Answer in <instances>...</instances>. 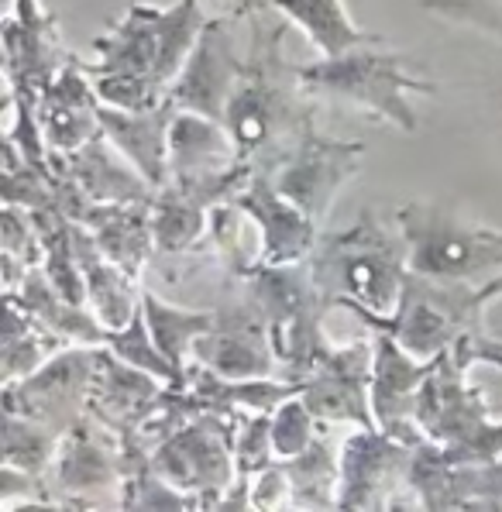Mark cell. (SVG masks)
<instances>
[{"mask_svg":"<svg viewBox=\"0 0 502 512\" xmlns=\"http://www.w3.org/2000/svg\"><path fill=\"white\" fill-rule=\"evenodd\" d=\"M207 18L203 0H176L169 7L131 4L93 38V59L83 62L100 100L121 110L166 104Z\"/></svg>","mask_w":502,"mask_h":512,"instance_id":"obj_1","label":"cell"},{"mask_svg":"<svg viewBox=\"0 0 502 512\" xmlns=\"http://www.w3.org/2000/svg\"><path fill=\"white\" fill-rule=\"evenodd\" d=\"M293 28L272 4L248 18L245 66L224 110V128L238 145L241 162L269 169L286 148H293L313 128L317 100L300 83V62L282 52L286 31Z\"/></svg>","mask_w":502,"mask_h":512,"instance_id":"obj_2","label":"cell"},{"mask_svg":"<svg viewBox=\"0 0 502 512\" xmlns=\"http://www.w3.org/2000/svg\"><path fill=\"white\" fill-rule=\"evenodd\" d=\"M307 262L331 310L337 306V310L372 313V317L396 313L410 279V251H406L403 231L399 224L392 231L372 207L344 231L320 234Z\"/></svg>","mask_w":502,"mask_h":512,"instance_id":"obj_3","label":"cell"},{"mask_svg":"<svg viewBox=\"0 0 502 512\" xmlns=\"http://www.w3.org/2000/svg\"><path fill=\"white\" fill-rule=\"evenodd\" d=\"M300 83L317 104L348 107L403 135L420 128L413 100L434 97L441 90L423 76L417 62H410V55L386 49V38L341 55H320L317 62L300 66Z\"/></svg>","mask_w":502,"mask_h":512,"instance_id":"obj_4","label":"cell"},{"mask_svg":"<svg viewBox=\"0 0 502 512\" xmlns=\"http://www.w3.org/2000/svg\"><path fill=\"white\" fill-rule=\"evenodd\" d=\"M502 296V275L489 282H437L413 275L406 279L396 313L372 317L355 313L368 330H386L413 358L434 361L451 351L465 334L485 327V310Z\"/></svg>","mask_w":502,"mask_h":512,"instance_id":"obj_5","label":"cell"},{"mask_svg":"<svg viewBox=\"0 0 502 512\" xmlns=\"http://www.w3.org/2000/svg\"><path fill=\"white\" fill-rule=\"evenodd\" d=\"M241 282L269 324L279 375L303 382L334 348V341L324 334V313L331 310V303L313 282L310 262L255 265Z\"/></svg>","mask_w":502,"mask_h":512,"instance_id":"obj_6","label":"cell"},{"mask_svg":"<svg viewBox=\"0 0 502 512\" xmlns=\"http://www.w3.org/2000/svg\"><path fill=\"white\" fill-rule=\"evenodd\" d=\"M410 251V272L437 282H489L502 275V231L434 200L396 210Z\"/></svg>","mask_w":502,"mask_h":512,"instance_id":"obj_7","label":"cell"},{"mask_svg":"<svg viewBox=\"0 0 502 512\" xmlns=\"http://www.w3.org/2000/svg\"><path fill=\"white\" fill-rule=\"evenodd\" d=\"M52 509H121L124 495V444L121 433L83 413L59 433L52 468L45 475Z\"/></svg>","mask_w":502,"mask_h":512,"instance_id":"obj_8","label":"cell"},{"mask_svg":"<svg viewBox=\"0 0 502 512\" xmlns=\"http://www.w3.org/2000/svg\"><path fill=\"white\" fill-rule=\"evenodd\" d=\"M234 427H238V416L203 409L176 433L159 440L148 461H152L155 475L166 478L179 492L193 495L200 509H214L238 482Z\"/></svg>","mask_w":502,"mask_h":512,"instance_id":"obj_9","label":"cell"},{"mask_svg":"<svg viewBox=\"0 0 502 512\" xmlns=\"http://www.w3.org/2000/svg\"><path fill=\"white\" fill-rule=\"evenodd\" d=\"M420 444V433L355 427V433L341 444L337 509L420 506V499L410 488V468Z\"/></svg>","mask_w":502,"mask_h":512,"instance_id":"obj_10","label":"cell"},{"mask_svg":"<svg viewBox=\"0 0 502 512\" xmlns=\"http://www.w3.org/2000/svg\"><path fill=\"white\" fill-rule=\"evenodd\" d=\"M362 165L365 141L324 138L317 135V128H310L293 148H286L262 172L289 203H296L303 214H310L317 224H324V217L331 214L341 189L362 172Z\"/></svg>","mask_w":502,"mask_h":512,"instance_id":"obj_11","label":"cell"},{"mask_svg":"<svg viewBox=\"0 0 502 512\" xmlns=\"http://www.w3.org/2000/svg\"><path fill=\"white\" fill-rule=\"evenodd\" d=\"M190 365L224 378H282L276 351H272L269 324H265L262 310L248 296L241 279L227 286L224 303L217 306L214 327L193 344Z\"/></svg>","mask_w":502,"mask_h":512,"instance_id":"obj_12","label":"cell"},{"mask_svg":"<svg viewBox=\"0 0 502 512\" xmlns=\"http://www.w3.org/2000/svg\"><path fill=\"white\" fill-rule=\"evenodd\" d=\"M104 348V344H100ZM83 344H66L59 354H52L38 372H31L21 382H4V413L28 416L42 427L62 433L73 427L90 406L93 375H97V351Z\"/></svg>","mask_w":502,"mask_h":512,"instance_id":"obj_13","label":"cell"},{"mask_svg":"<svg viewBox=\"0 0 502 512\" xmlns=\"http://www.w3.org/2000/svg\"><path fill=\"white\" fill-rule=\"evenodd\" d=\"M73 55L76 52H69L62 42L59 14H52L42 0H11L4 18L7 97L35 104Z\"/></svg>","mask_w":502,"mask_h":512,"instance_id":"obj_14","label":"cell"},{"mask_svg":"<svg viewBox=\"0 0 502 512\" xmlns=\"http://www.w3.org/2000/svg\"><path fill=\"white\" fill-rule=\"evenodd\" d=\"M372 341L334 344L300 382V396L320 427H379L372 413Z\"/></svg>","mask_w":502,"mask_h":512,"instance_id":"obj_15","label":"cell"},{"mask_svg":"<svg viewBox=\"0 0 502 512\" xmlns=\"http://www.w3.org/2000/svg\"><path fill=\"white\" fill-rule=\"evenodd\" d=\"M234 25L238 21L221 18V14L207 18L183 73L169 90L172 104L179 110H193V114L224 121L227 100H231L234 83H238L241 66H245V52L234 38Z\"/></svg>","mask_w":502,"mask_h":512,"instance_id":"obj_16","label":"cell"},{"mask_svg":"<svg viewBox=\"0 0 502 512\" xmlns=\"http://www.w3.org/2000/svg\"><path fill=\"white\" fill-rule=\"evenodd\" d=\"M413 423L423 433V440L437 447L468 444L492 423L485 396L472 385L468 368H461L447 351L434 358V368L417 396Z\"/></svg>","mask_w":502,"mask_h":512,"instance_id":"obj_17","label":"cell"},{"mask_svg":"<svg viewBox=\"0 0 502 512\" xmlns=\"http://www.w3.org/2000/svg\"><path fill=\"white\" fill-rule=\"evenodd\" d=\"M35 121L49 155H69L104 135V100L80 55H73L35 100Z\"/></svg>","mask_w":502,"mask_h":512,"instance_id":"obj_18","label":"cell"},{"mask_svg":"<svg viewBox=\"0 0 502 512\" xmlns=\"http://www.w3.org/2000/svg\"><path fill=\"white\" fill-rule=\"evenodd\" d=\"M234 200L245 207L258 238H262L258 265H296L313 255L320 241V224L310 214H303L296 203H289L262 169L251 172V179L238 189Z\"/></svg>","mask_w":502,"mask_h":512,"instance_id":"obj_19","label":"cell"},{"mask_svg":"<svg viewBox=\"0 0 502 512\" xmlns=\"http://www.w3.org/2000/svg\"><path fill=\"white\" fill-rule=\"evenodd\" d=\"M372 413L382 430L420 433L413 423L417 396L434 361L413 358L386 330H372ZM423 437V433H420Z\"/></svg>","mask_w":502,"mask_h":512,"instance_id":"obj_20","label":"cell"},{"mask_svg":"<svg viewBox=\"0 0 502 512\" xmlns=\"http://www.w3.org/2000/svg\"><path fill=\"white\" fill-rule=\"evenodd\" d=\"M166 385L169 382L155 378L152 372H141L131 361L117 358L104 344L97 351V375H93L86 413L97 416L104 427H111L117 433H131L155 409L162 392H166Z\"/></svg>","mask_w":502,"mask_h":512,"instance_id":"obj_21","label":"cell"},{"mask_svg":"<svg viewBox=\"0 0 502 512\" xmlns=\"http://www.w3.org/2000/svg\"><path fill=\"white\" fill-rule=\"evenodd\" d=\"M52 169L69 179L90 203H152L155 186L100 135L69 155H52Z\"/></svg>","mask_w":502,"mask_h":512,"instance_id":"obj_22","label":"cell"},{"mask_svg":"<svg viewBox=\"0 0 502 512\" xmlns=\"http://www.w3.org/2000/svg\"><path fill=\"white\" fill-rule=\"evenodd\" d=\"M238 165V145L224 121L193 114V110H176L169 128V179H179V183L221 179Z\"/></svg>","mask_w":502,"mask_h":512,"instance_id":"obj_23","label":"cell"},{"mask_svg":"<svg viewBox=\"0 0 502 512\" xmlns=\"http://www.w3.org/2000/svg\"><path fill=\"white\" fill-rule=\"evenodd\" d=\"M172 97L148 110H121L104 104V135L155 189L169 179V128L176 117Z\"/></svg>","mask_w":502,"mask_h":512,"instance_id":"obj_24","label":"cell"},{"mask_svg":"<svg viewBox=\"0 0 502 512\" xmlns=\"http://www.w3.org/2000/svg\"><path fill=\"white\" fill-rule=\"evenodd\" d=\"M73 244L86 282V306L93 310V317L107 330L128 327L141 310V289H145L141 279L128 275L121 265H114L80 220H73Z\"/></svg>","mask_w":502,"mask_h":512,"instance_id":"obj_25","label":"cell"},{"mask_svg":"<svg viewBox=\"0 0 502 512\" xmlns=\"http://www.w3.org/2000/svg\"><path fill=\"white\" fill-rule=\"evenodd\" d=\"M80 224L97 238L100 251L128 275L141 279L148 272L155 258L152 203H90Z\"/></svg>","mask_w":502,"mask_h":512,"instance_id":"obj_26","label":"cell"},{"mask_svg":"<svg viewBox=\"0 0 502 512\" xmlns=\"http://www.w3.org/2000/svg\"><path fill=\"white\" fill-rule=\"evenodd\" d=\"M7 296L18 299L38 324H45L52 334L59 337V341H66V344L100 348V344H107V337H111V330L93 317L90 306L73 303V299H66L56 286H52L42 265L25 275V282L18 286V293H7Z\"/></svg>","mask_w":502,"mask_h":512,"instance_id":"obj_27","label":"cell"},{"mask_svg":"<svg viewBox=\"0 0 502 512\" xmlns=\"http://www.w3.org/2000/svg\"><path fill=\"white\" fill-rule=\"evenodd\" d=\"M272 7L307 35V42L317 49V55H341L348 49L368 42H382L379 35L365 31L348 14L344 0H269Z\"/></svg>","mask_w":502,"mask_h":512,"instance_id":"obj_28","label":"cell"},{"mask_svg":"<svg viewBox=\"0 0 502 512\" xmlns=\"http://www.w3.org/2000/svg\"><path fill=\"white\" fill-rule=\"evenodd\" d=\"M7 320H4V358H0V375L4 382H21L31 372L45 365L52 354L66 348V341H59L45 324H38L35 317L18 303V299L4 296Z\"/></svg>","mask_w":502,"mask_h":512,"instance_id":"obj_29","label":"cell"},{"mask_svg":"<svg viewBox=\"0 0 502 512\" xmlns=\"http://www.w3.org/2000/svg\"><path fill=\"white\" fill-rule=\"evenodd\" d=\"M141 310H145L148 330H152L162 354H166L179 372H186L193 344L214 327L217 310H183V306H176V303H166V299L148 286L141 289Z\"/></svg>","mask_w":502,"mask_h":512,"instance_id":"obj_30","label":"cell"},{"mask_svg":"<svg viewBox=\"0 0 502 512\" xmlns=\"http://www.w3.org/2000/svg\"><path fill=\"white\" fill-rule=\"evenodd\" d=\"M293 482V506L307 509H331L337 506V488H341V451L320 430L317 440L296 458L282 461Z\"/></svg>","mask_w":502,"mask_h":512,"instance_id":"obj_31","label":"cell"},{"mask_svg":"<svg viewBox=\"0 0 502 512\" xmlns=\"http://www.w3.org/2000/svg\"><path fill=\"white\" fill-rule=\"evenodd\" d=\"M45 262V244L35 227V217L25 207L4 203V217H0V265H4V296L18 293L31 269Z\"/></svg>","mask_w":502,"mask_h":512,"instance_id":"obj_32","label":"cell"},{"mask_svg":"<svg viewBox=\"0 0 502 512\" xmlns=\"http://www.w3.org/2000/svg\"><path fill=\"white\" fill-rule=\"evenodd\" d=\"M56 447H59L56 430L42 427V423L28 420V416L4 413V451H0L4 468L45 478L52 468V458H56Z\"/></svg>","mask_w":502,"mask_h":512,"instance_id":"obj_33","label":"cell"},{"mask_svg":"<svg viewBox=\"0 0 502 512\" xmlns=\"http://www.w3.org/2000/svg\"><path fill=\"white\" fill-rule=\"evenodd\" d=\"M107 348H111L117 358H124L135 368H141V372H152L155 378H162V382H183L186 378V372H179L166 354H162L159 344H155L152 330H148V320H145V310H138L128 327L111 330Z\"/></svg>","mask_w":502,"mask_h":512,"instance_id":"obj_34","label":"cell"},{"mask_svg":"<svg viewBox=\"0 0 502 512\" xmlns=\"http://www.w3.org/2000/svg\"><path fill=\"white\" fill-rule=\"evenodd\" d=\"M320 420L310 413V406L303 403V396H289L279 409H272V444H276V458L289 461L296 454H303L317 440Z\"/></svg>","mask_w":502,"mask_h":512,"instance_id":"obj_35","label":"cell"},{"mask_svg":"<svg viewBox=\"0 0 502 512\" xmlns=\"http://www.w3.org/2000/svg\"><path fill=\"white\" fill-rule=\"evenodd\" d=\"M248 506L251 509H286L293 506V482H289L286 464L276 461L265 471H258L255 482L248 488Z\"/></svg>","mask_w":502,"mask_h":512,"instance_id":"obj_36","label":"cell"},{"mask_svg":"<svg viewBox=\"0 0 502 512\" xmlns=\"http://www.w3.org/2000/svg\"><path fill=\"white\" fill-rule=\"evenodd\" d=\"M210 14H221V18H234V21H248L255 11H262L269 0H203Z\"/></svg>","mask_w":502,"mask_h":512,"instance_id":"obj_37","label":"cell"}]
</instances>
